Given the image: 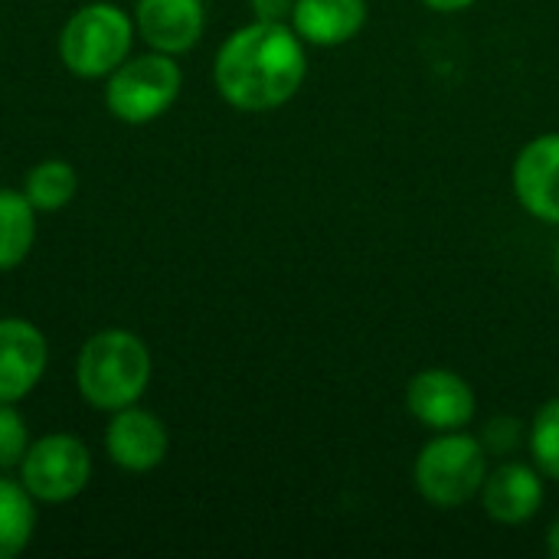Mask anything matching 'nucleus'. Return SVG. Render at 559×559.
Listing matches in <instances>:
<instances>
[{"label": "nucleus", "mask_w": 559, "mask_h": 559, "mask_svg": "<svg viewBox=\"0 0 559 559\" xmlns=\"http://www.w3.org/2000/svg\"><path fill=\"white\" fill-rule=\"evenodd\" d=\"M255 20H269V23H288L295 0H249Z\"/></svg>", "instance_id": "obj_19"}, {"label": "nucleus", "mask_w": 559, "mask_h": 559, "mask_svg": "<svg viewBox=\"0 0 559 559\" xmlns=\"http://www.w3.org/2000/svg\"><path fill=\"white\" fill-rule=\"evenodd\" d=\"M36 511L29 501V491L23 485H13L0 478V559H13L26 550L33 540Z\"/></svg>", "instance_id": "obj_15"}, {"label": "nucleus", "mask_w": 559, "mask_h": 559, "mask_svg": "<svg viewBox=\"0 0 559 559\" xmlns=\"http://www.w3.org/2000/svg\"><path fill=\"white\" fill-rule=\"evenodd\" d=\"M75 190H79V177H75L72 164L59 160V157H49V160H39L29 170L23 193L33 203V210L52 213V210H62L66 203H72Z\"/></svg>", "instance_id": "obj_16"}, {"label": "nucleus", "mask_w": 559, "mask_h": 559, "mask_svg": "<svg viewBox=\"0 0 559 559\" xmlns=\"http://www.w3.org/2000/svg\"><path fill=\"white\" fill-rule=\"evenodd\" d=\"M33 203L20 190H0V272L16 269L36 239V216Z\"/></svg>", "instance_id": "obj_14"}, {"label": "nucleus", "mask_w": 559, "mask_h": 559, "mask_svg": "<svg viewBox=\"0 0 559 559\" xmlns=\"http://www.w3.org/2000/svg\"><path fill=\"white\" fill-rule=\"evenodd\" d=\"M308 75L305 39L292 23L252 20L226 36L213 62L216 92L239 111L288 105Z\"/></svg>", "instance_id": "obj_1"}, {"label": "nucleus", "mask_w": 559, "mask_h": 559, "mask_svg": "<svg viewBox=\"0 0 559 559\" xmlns=\"http://www.w3.org/2000/svg\"><path fill=\"white\" fill-rule=\"evenodd\" d=\"M478 498H481L485 514L495 524L521 527V524H527V521H534L540 514L547 488H544V475L537 472V465L504 462L495 472H488Z\"/></svg>", "instance_id": "obj_9"}, {"label": "nucleus", "mask_w": 559, "mask_h": 559, "mask_svg": "<svg viewBox=\"0 0 559 559\" xmlns=\"http://www.w3.org/2000/svg\"><path fill=\"white\" fill-rule=\"evenodd\" d=\"M367 16V0H295L288 23L305 39V46L334 49L360 36Z\"/></svg>", "instance_id": "obj_13"}, {"label": "nucleus", "mask_w": 559, "mask_h": 559, "mask_svg": "<svg viewBox=\"0 0 559 559\" xmlns=\"http://www.w3.org/2000/svg\"><path fill=\"white\" fill-rule=\"evenodd\" d=\"M26 449H29V442H26L23 416L10 403H0V468L20 465Z\"/></svg>", "instance_id": "obj_18"}, {"label": "nucleus", "mask_w": 559, "mask_h": 559, "mask_svg": "<svg viewBox=\"0 0 559 559\" xmlns=\"http://www.w3.org/2000/svg\"><path fill=\"white\" fill-rule=\"evenodd\" d=\"M511 183L534 219L559 226V131H544L518 151Z\"/></svg>", "instance_id": "obj_8"}, {"label": "nucleus", "mask_w": 559, "mask_h": 559, "mask_svg": "<svg viewBox=\"0 0 559 559\" xmlns=\"http://www.w3.org/2000/svg\"><path fill=\"white\" fill-rule=\"evenodd\" d=\"M547 554L554 559H559V514L554 518L550 531H547Z\"/></svg>", "instance_id": "obj_21"}, {"label": "nucleus", "mask_w": 559, "mask_h": 559, "mask_svg": "<svg viewBox=\"0 0 559 559\" xmlns=\"http://www.w3.org/2000/svg\"><path fill=\"white\" fill-rule=\"evenodd\" d=\"M206 26L203 0H138V29L157 52L177 56L200 43Z\"/></svg>", "instance_id": "obj_12"}, {"label": "nucleus", "mask_w": 559, "mask_h": 559, "mask_svg": "<svg viewBox=\"0 0 559 559\" xmlns=\"http://www.w3.org/2000/svg\"><path fill=\"white\" fill-rule=\"evenodd\" d=\"M183 88V72L167 52H151L138 56L131 62H121L105 88L108 111L118 121L128 124H147L160 118L180 95Z\"/></svg>", "instance_id": "obj_5"}, {"label": "nucleus", "mask_w": 559, "mask_h": 559, "mask_svg": "<svg viewBox=\"0 0 559 559\" xmlns=\"http://www.w3.org/2000/svg\"><path fill=\"white\" fill-rule=\"evenodd\" d=\"M75 383L95 409L118 413L134 406L151 383V350L131 331H102L85 341L75 364Z\"/></svg>", "instance_id": "obj_2"}, {"label": "nucleus", "mask_w": 559, "mask_h": 559, "mask_svg": "<svg viewBox=\"0 0 559 559\" xmlns=\"http://www.w3.org/2000/svg\"><path fill=\"white\" fill-rule=\"evenodd\" d=\"M488 478V449L465 429L432 432L413 462V485L419 498L439 511H455L481 495Z\"/></svg>", "instance_id": "obj_3"}, {"label": "nucleus", "mask_w": 559, "mask_h": 559, "mask_svg": "<svg viewBox=\"0 0 559 559\" xmlns=\"http://www.w3.org/2000/svg\"><path fill=\"white\" fill-rule=\"evenodd\" d=\"M429 10H436V13H459V10H468V7H475L478 0H423Z\"/></svg>", "instance_id": "obj_20"}, {"label": "nucleus", "mask_w": 559, "mask_h": 559, "mask_svg": "<svg viewBox=\"0 0 559 559\" xmlns=\"http://www.w3.org/2000/svg\"><path fill=\"white\" fill-rule=\"evenodd\" d=\"M527 445L537 472L550 481H559V396H550L534 413L527 426Z\"/></svg>", "instance_id": "obj_17"}, {"label": "nucleus", "mask_w": 559, "mask_h": 559, "mask_svg": "<svg viewBox=\"0 0 559 559\" xmlns=\"http://www.w3.org/2000/svg\"><path fill=\"white\" fill-rule=\"evenodd\" d=\"M20 472L29 498L46 504H62L85 491L92 478V455L75 436L52 432L26 449Z\"/></svg>", "instance_id": "obj_6"}, {"label": "nucleus", "mask_w": 559, "mask_h": 559, "mask_svg": "<svg viewBox=\"0 0 559 559\" xmlns=\"http://www.w3.org/2000/svg\"><path fill=\"white\" fill-rule=\"evenodd\" d=\"M167 429L154 413L124 406L115 413L105 432L108 459L124 472H151L167 459Z\"/></svg>", "instance_id": "obj_11"}, {"label": "nucleus", "mask_w": 559, "mask_h": 559, "mask_svg": "<svg viewBox=\"0 0 559 559\" xmlns=\"http://www.w3.org/2000/svg\"><path fill=\"white\" fill-rule=\"evenodd\" d=\"M131 52V20L111 3H88L59 33V56L79 79L111 75Z\"/></svg>", "instance_id": "obj_4"}, {"label": "nucleus", "mask_w": 559, "mask_h": 559, "mask_svg": "<svg viewBox=\"0 0 559 559\" xmlns=\"http://www.w3.org/2000/svg\"><path fill=\"white\" fill-rule=\"evenodd\" d=\"M49 347L39 328L23 318L0 321V403L23 400L43 377Z\"/></svg>", "instance_id": "obj_10"}, {"label": "nucleus", "mask_w": 559, "mask_h": 559, "mask_svg": "<svg viewBox=\"0 0 559 559\" xmlns=\"http://www.w3.org/2000/svg\"><path fill=\"white\" fill-rule=\"evenodd\" d=\"M403 400H406L409 416L429 432L468 429L478 416L475 386L449 367H426L413 373Z\"/></svg>", "instance_id": "obj_7"}, {"label": "nucleus", "mask_w": 559, "mask_h": 559, "mask_svg": "<svg viewBox=\"0 0 559 559\" xmlns=\"http://www.w3.org/2000/svg\"><path fill=\"white\" fill-rule=\"evenodd\" d=\"M554 269H557V282H559V246H557V255H554Z\"/></svg>", "instance_id": "obj_22"}]
</instances>
